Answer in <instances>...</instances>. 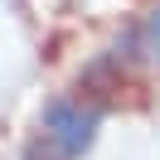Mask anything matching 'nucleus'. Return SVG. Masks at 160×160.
<instances>
[{
  "instance_id": "obj_3",
  "label": "nucleus",
  "mask_w": 160,
  "mask_h": 160,
  "mask_svg": "<svg viewBox=\"0 0 160 160\" xmlns=\"http://www.w3.org/2000/svg\"><path fill=\"white\" fill-rule=\"evenodd\" d=\"M141 53L160 68V5L146 15V24H141Z\"/></svg>"
},
{
  "instance_id": "obj_2",
  "label": "nucleus",
  "mask_w": 160,
  "mask_h": 160,
  "mask_svg": "<svg viewBox=\"0 0 160 160\" xmlns=\"http://www.w3.org/2000/svg\"><path fill=\"white\" fill-rule=\"evenodd\" d=\"M78 92H88L92 107H102L112 92H121V58H117V53L92 58L88 68H82V78H78Z\"/></svg>"
},
{
  "instance_id": "obj_4",
  "label": "nucleus",
  "mask_w": 160,
  "mask_h": 160,
  "mask_svg": "<svg viewBox=\"0 0 160 160\" xmlns=\"http://www.w3.org/2000/svg\"><path fill=\"white\" fill-rule=\"evenodd\" d=\"M24 160H63L58 150L49 146V141H29V150H24Z\"/></svg>"
},
{
  "instance_id": "obj_1",
  "label": "nucleus",
  "mask_w": 160,
  "mask_h": 160,
  "mask_svg": "<svg viewBox=\"0 0 160 160\" xmlns=\"http://www.w3.org/2000/svg\"><path fill=\"white\" fill-rule=\"evenodd\" d=\"M97 121H102V107H82V102H49L44 107V141H49L53 150H58L63 160H78L82 150L92 146V136H97Z\"/></svg>"
}]
</instances>
